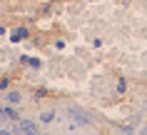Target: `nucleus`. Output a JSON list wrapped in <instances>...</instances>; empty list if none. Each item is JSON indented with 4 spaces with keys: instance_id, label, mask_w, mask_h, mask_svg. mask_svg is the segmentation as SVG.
I'll list each match as a JSON object with an SVG mask.
<instances>
[{
    "instance_id": "obj_1",
    "label": "nucleus",
    "mask_w": 147,
    "mask_h": 135,
    "mask_svg": "<svg viewBox=\"0 0 147 135\" xmlns=\"http://www.w3.org/2000/svg\"><path fill=\"white\" fill-rule=\"evenodd\" d=\"M15 130H18V133H35L38 125H35L32 120H20V118H18L15 120Z\"/></svg>"
},
{
    "instance_id": "obj_2",
    "label": "nucleus",
    "mask_w": 147,
    "mask_h": 135,
    "mask_svg": "<svg viewBox=\"0 0 147 135\" xmlns=\"http://www.w3.org/2000/svg\"><path fill=\"white\" fill-rule=\"evenodd\" d=\"M67 113H70V118H72V120H78V123H82V125L90 123V118H85V113L78 110V108H67Z\"/></svg>"
},
{
    "instance_id": "obj_3",
    "label": "nucleus",
    "mask_w": 147,
    "mask_h": 135,
    "mask_svg": "<svg viewBox=\"0 0 147 135\" xmlns=\"http://www.w3.org/2000/svg\"><path fill=\"white\" fill-rule=\"evenodd\" d=\"M25 35H28V33H25V28H20V30H15V33H13V40H23Z\"/></svg>"
},
{
    "instance_id": "obj_4",
    "label": "nucleus",
    "mask_w": 147,
    "mask_h": 135,
    "mask_svg": "<svg viewBox=\"0 0 147 135\" xmlns=\"http://www.w3.org/2000/svg\"><path fill=\"white\" fill-rule=\"evenodd\" d=\"M3 115H5L8 120H18V113H15V110H10V108H8V110H3Z\"/></svg>"
},
{
    "instance_id": "obj_5",
    "label": "nucleus",
    "mask_w": 147,
    "mask_h": 135,
    "mask_svg": "<svg viewBox=\"0 0 147 135\" xmlns=\"http://www.w3.org/2000/svg\"><path fill=\"white\" fill-rule=\"evenodd\" d=\"M5 98H8L10 103H20V93H8Z\"/></svg>"
},
{
    "instance_id": "obj_6",
    "label": "nucleus",
    "mask_w": 147,
    "mask_h": 135,
    "mask_svg": "<svg viewBox=\"0 0 147 135\" xmlns=\"http://www.w3.org/2000/svg\"><path fill=\"white\" fill-rule=\"evenodd\" d=\"M55 120V113H42V123H53Z\"/></svg>"
},
{
    "instance_id": "obj_7",
    "label": "nucleus",
    "mask_w": 147,
    "mask_h": 135,
    "mask_svg": "<svg viewBox=\"0 0 147 135\" xmlns=\"http://www.w3.org/2000/svg\"><path fill=\"white\" fill-rule=\"evenodd\" d=\"M3 118H5V115H3V108H0V120H3Z\"/></svg>"
},
{
    "instance_id": "obj_8",
    "label": "nucleus",
    "mask_w": 147,
    "mask_h": 135,
    "mask_svg": "<svg viewBox=\"0 0 147 135\" xmlns=\"http://www.w3.org/2000/svg\"><path fill=\"white\" fill-rule=\"evenodd\" d=\"M145 133H147V128H145Z\"/></svg>"
}]
</instances>
